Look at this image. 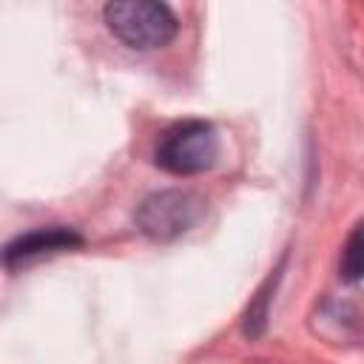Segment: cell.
I'll return each mask as SVG.
<instances>
[{
	"instance_id": "obj_5",
	"label": "cell",
	"mask_w": 364,
	"mask_h": 364,
	"mask_svg": "<svg viewBox=\"0 0 364 364\" xmlns=\"http://www.w3.org/2000/svg\"><path fill=\"white\" fill-rule=\"evenodd\" d=\"M341 279L344 282H358L364 279V222H358L341 250Z\"/></svg>"
},
{
	"instance_id": "obj_3",
	"label": "cell",
	"mask_w": 364,
	"mask_h": 364,
	"mask_svg": "<svg viewBox=\"0 0 364 364\" xmlns=\"http://www.w3.org/2000/svg\"><path fill=\"white\" fill-rule=\"evenodd\" d=\"M136 219L148 236L168 239V236L188 230V225L196 219V199L191 193H179V191L154 193L151 199L142 202Z\"/></svg>"
},
{
	"instance_id": "obj_1",
	"label": "cell",
	"mask_w": 364,
	"mask_h": 364,
	"mask_svg": "<svg viewBox=\"0 0 364 364\" xmlns=\"http://www.w3.org/2000/svg\"><path fill=\"white\" fill-rule=\"evenodd\" d=\"M105 26L128 48L151 51L162 48L176 37V17L165 3L154 0H114L102 9Z\"/></svg>"
},
{
	"instance_id": "obj_2",
	"label": "cell",
	"mask_w": 364,
	"mask_h": 364,
	"mask_svg": "<svg viewBox=\"0 0 364 364\" xmlns=\"http://www.w3.org/2000/svg\"><path fill=\"white\" fill-rule=\"evenodd\" d=\"M156 165L176 176L210 171L219 159V134L210 122L188 119L168 128L156 145Z\"/></svg>"
},
{
	"instance_id": "obj_4",
	"label": "cell",
	"mask_w": 364,
	"mask_h": 364,
	"mask_svg": "<svg viewBox=\"0 0 364 364\" xmlns=\"http://www.w3.org/2000/svg\"><path fill=\"white\" fill-rule=\"evenodd\" d=\"M80 242H82V239H80L74 230H65V228L31 230V233L14 239V242L6 247V264H17V262H26V259H34V256H43V253L71 250V247H77Z\"/></svg>"
}]
</instances>
